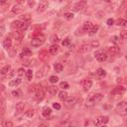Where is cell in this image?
I'll use <instances>...</instances> for the list:
<instances>
[{
    "mask_svg": "<svg viewBox=\"0 0 127 127\" xmlns=\"http://www.w3.org/2000/svg\"><path fill=\"white\" fill-rule=\"evenodd\" d=\"M98 29H99V27H98L97 25H95V26H92V28L90 29L89 33H88V35H89V36H93V35H95L96 33L98 32Z\"/></svg>",
    "mask_w": 127,
    "mask_h": 127,
    "instance_id": "obj_26",
    "label": "cell"
},
{
    "mask_svg": "<svg viewBox=\"0 0 127 127\" xmlns=\"http://www.w3.org/2000/svg\"><path fill=\"white\" fill-rule=\"evenodd\" d=\"M120 38H121L122 40H126V39H127V31H125V30L121 31V33H120Z\"/></svg>",
    "mask_w": 127,
    "mask_h": 127,
    "instance_id": "obj_41",
    "label": "cell"
},
{
    "mask_svg": "<svg viewBox=\"0 0 127 127\" xmlns=\"http://www.w3.org/2000/svg\"><path fill=\"white\" fill-rule=\"evenodd\" d=\"M70 118H71V115H70L69 113L65 114L64 116H63V120H62V122H67V121H68Z\"/></svg>",
    "mask_w": 127,
    "mask_h": 127,
    "instance_id": "obj_43",
    "label": "cell"
},
{
    "mask_svg": "<svg viewBox=\"0 0 127 127\" xmlns=\"http://www.w3.org/2000/svg\"><path fill=\"white\" fill-rule=\"evenodd\" d=\"M101 127H106V126H105V125H104V126H103V125H101Z\"/></svg>",
    "mask_w": 127,
    "mask_h": 127,
    "instance_id": "obj_56",
    "label": "cell"
},
{
    "mask_svg": "<svg viewBox=\"0 0 127 127\" xmlns=\"http://www.w3.org/2000/svg\"><path fill=\"white\" fill-rule=\"evenodd\" d=\"M64 67H63V65L62 64H60V63H57V64H55L54 65V70L57 71V73H61V71H63Z\"/></svg>",
    "mask_w": 127,
    "mask_h": 127,
    "instance_id": "obj_25",
    "label": "cell"
},
{
    "mask_svg": "<svg viewBox=\"0 0 127 127\" xmlns=\"http://www.w3.org/2000/svg\"><path fill=\"white\" fill-rule=\"evenodd\" d=\"M3 46H4V48L5 49H10L11 48V46H12V40L10 39L9 37H7V38H5V40L3 41Z\"/></svg>",
    "mask_w": 127,
    "mask_h": 127,
    "instance_id": "obj_14",
    "label": "cell"
},
{
    "mask_svg": "<svg viewBox=\"0 0 127 127\" xmlns=\"http://www.w3.org/2000/svg\"><path fill=\"white\" fill-rule=\"evenodd\" d=\"M24 34H25V32L21 31V30H18V31H16V32L13 33V36H14V38H15L16 40L20 41V40L22 39V38L24 37Z\"/></svg>",
    "mask_w": 127,
    "mask_h": 127,
    "instance_id": "obj_12",
    "label": "cell"
},
{
    "mask_svg": "<svg viewBox=\"0 0 127 127\" xmlns=\"http://www.w3.org/2000/svg\"><path fill=\"white\" fill-rule=\"evenodd\" d=\"M60 87H62L63 89H68V88L70 87V85L68 84V82L63 81V82H61V84H60Z\"/></svg>",
    "mask_w": 127,
    "mask_h": 127,
    "instance_id": "obj_40",
    "label": "cell"
},
{
    "mask_svg": "<svg viewBox=\"0 0 127 127\" xmlns=\"http://www.w3.org/2000/svg\"><path fill=\"white\" fill-rule=\"evenodd\" d=\"M91 85H92V80H91L87 79V80H85L84 81V88H85V90H88L91 87Z\"/></svg>",
    "mask_w": 127,
    "mask_h": 127,
    "instance_id": "obj_20",
    "label": "cell"
},
{
    "mask_svg": "<svg viewBox=\"0 0 127 127\" xmlns=\"http://www.w3.org/2000/svg\"><path fill=\"white\" fill-rule=\"evenodd\" d=\"M86 4V2L85 1H80V2H78L75 5V8H74V10L75 11H79V10H81L82 8L85 7V5Z\"/></svg>",
    "mask_w": 127,
    "mask_h": 127,
    "instance_id": "obj_18",
    "label": "cell"
},
{
    "mask_svg": "<svg viewBox=\"0 0 127 127\" xmlns=\"http://www.w3.org/2000/svg\"><path fill=\"white\" fill-rule=\"evenodd\" d=\"M5 3H6L5 1H0V4H5Z\"/></svg>",
    "mask_w": 127,
    "mask_h": 127,
    "instance_id": "obj_55",
    "label": "cell"
},
{
    "mask_svg": "<svg viewBox=\"0 0 127 127\" xmlns=\"http://www.w3.org/2000/svg\"><path fill=\"white\" fill-rule=\"evenodd\" d=\"M76 102V98L74 97V96H70V97H67L65 99V104L66 106L68 107H71V106H74Z\"/></svg>",
    "mask_w": 127,
    "mask_h": 127,
    "instance_id": "obj_6",
    "label": "cell"
},
{
    "mask_svg": "<svg viewBox=\"0 0 127 127\" xmlns=\"http://www.w3.org/2000/svg\"><path fill=\"white\" fill-rule=\"evenodd\" d=\"M70 43H71V41H70V39L69 38H67V39H65L64 41H63V46H68V45H70Z\"/></svg>",
    "mask_w": 127,
    "mask_h": 127,
    "instance_id": "obj_44",
    "label": "cell"
},
{
    "mask_svg": "<svg viewBox=\"0 0 127 127\" xmlns=\"http://www.w3.org/2000/svg\"><path fill=\"white\" fill-rule=\"evenodd\" d=\"M34 4H35V1H30V2H29V5H30L31 7L34 6Z\"/></svg>",
    "mask_w": 127,
    "mask_h": 127,
    "instance_id": "obj_53",
    "label": "cell"
},
{
    "mask_svg": "<svg viewBox=\"0 0 127 127\" xmlns=\"http://www.w3.org/2000/svg\"><path fill=\"white\" fill-rule=\"evenodd\" d=\"M22 11H23V6L20 5V4H18V3L16 5H14L13 8H12V12L15 13V14H20Z\"/></svg>",
    "mask_w": 127,
    "mask_h": 127,
    "instance_id": "obj_11",
    "label": "cell"
},
{
    "mask_svg": "<svg viewBox=\"0 0 127 127\" xmlns=\"http://www.w3.org/2000/svg\"><path fill=\"white\" fill-rule=\"evenodd\" d=\"M102 98H103V95L101 94V93H94V94L90 95L89 97L87 98L85 105H86L87 107H92L95 103H97V102H99V101H101Z\"/></svg>",
    "mask_w": 127,
    "mask_h": 127,
    "instance_id": "obj_1",
    "label": "cell"
},
{
    "mask_svg": "<svg viewBox=\"0 0 127 127\" xmlns=\"http://www.w3.org/2000/svg\"><path fill=\"white\" fill-rule=\"evenodd\" d=\"M2 124L4 127H13V123L11 121H3Z\"/></svg>",
    "mask_w": 127,
    "mask_h": 127,
    "instance_id": "obj_42",
    "label": "cell"
},
{
    "mask_svg": "<svg viewBox=\"0 0 127 127\" xmlns=\"http://www.w3.org/2000/svg\"><path fill=\"white\" fill-rule=\"evenodd\" d=\"M127 103L126 101H121L118 103V105L116 107V111L121 114V115H126L127 114Z\"/></svg>",
    "mask_w": 127,
    "mask_h": 127,
    "instance_id": "obj_3",
    "label": "cell"
},
{
    "mask_svg": "<svg viewBox=\"0 0 127 127\" xmlns=\"http://www.w3.org/2000/svg\"><path fill=\"white\" fill-rule=\"evenodd\" d=\"M21 26H22V22L18 21V20L17 21H13L12 24H11V27H12V29H14V30H20Z\"/></svg>",
    "mask_w": 127,
    "mask_h": 127,
    "instance_id": "obj_16",
    "label": "cell"
},
{
    "mask_svg": "<svg viewBox=\"0 0 127 127\" xmlns=\"http://www.w3.org/2000/svg\"><path fill=\"white\" fill-rule=\"evenodd\" d=\"M117 39H118V37H113V38H112V42L116 43V42H117Z\"/></svg>",
    "mask_w": 127,
    "mask_h": 127,
    "instance_id": "obj_52",
    "label": "cell"
},
{
    "mask_svg": "<svg viewBox=\"0 0 127 127\" xmlns=\"http://www.w3.org/2000/svg\"><path fill=\"white\" fill-rule=\"evenodd\" d=\"M88 51V45L87 44H85V45H81L79 49V52L80 53H85V52H87Z\"/></svg>",
    "mask_w": 127,
    "mask_h": 127,
    "instance_id": "obj_32",
    "label": "cell"
},
{
    "mask_svg": "<svg viewBox=\"0 0 127 127\" xmlns=\"http://www.w3.org/2000/svg\"><path fill=\"white\" fill-rule=\"evenodd\" d=\"M116 25L118 26H126L127 25V21L125 19H122V18H120L116 21Z\"/></svg>",
    "mask_w": 127,
    "mask_h": 127,
    "instance_id": "obj_33",
    "label": "cell"
},
{
    "mask_svg": "<svg viewBox=\"0 0 127 127\" xmlns=\"http://www.w3.org/2000/svg\"><path fill=\"white\" fill-rule=\"evenodd\" d=\"M49 81L51 82V84H56V82L59 81V78H58V76H56V75H52L51 78H50Z\"/></svg>",
    "mask_w": 127,
    "mask_h": 127,
    "instance_id": "obj_38",
    "label": "cell"
},
{
    "mask_svg": "<svg viewBox=\"0 0 127 127\" xmlns=\"http://www.w3.org/2000/svg\"><path fill=\"white\" fill-rule=\"evenodd\" d=\"M99 45H100V43H99V41H97V40H92L91 43H90V46L92 48H98Z\"/></svg>",
    "mask_w": 127,
    "mask_h": 127,
    "instance_id": "obj_37",
    "label": "cell"
},
{
    "mask_svg": "<svg viewBox=\"0 0 127 127\" xmlns=\"http://www.w3.org/2000/svg\"><path fill=\"white\" fill-rule=\"evenodd\" d=\"M53 107L55 108V109H57V110H60L61 109V105H60V103H53Z\"/></svg>",
    "mask_w": 127,
    "mask_h": 127,
    "instance_id": "obj_45",
    "label": "cell"
},
{
    "mask_svg": "<svg viewBox=\"0 0 127 127\" xmlns=\"http://www.w3.org/2000/svg\"><path fill=\"white\" fill-rule=\"evenodd\" d=\"M41 87H42V86H41ZM41 87H40L38 90H36V93H35V98L37 99L38 101L43 100L44 97H45V91H44Z\"/></svg>",
    "mask_w": 127,
    "mask_h": 127,
    "instance_id": "obj_8",
    "label": "cell"
},
{
    "mask_svg": "<svg viewBox=\"0 0 127 127\" xmlns=\"http://www.w3.org/2000/svg\"><path fill=\"white\" fill-rule=\"evenodd\" d=\"M10 70H11V67L9 65H7V66H5V67H3L1 70H0V73H1L2 75H6L10 71Z\"/></svg>",
    "mask_w": 127,
    "mask_h": 127,
    "instance_id": "obj_28",
    "label": "cell"
},
{
    "mask_svg": "<svg viewBox=\"0 0 127 127\" xmlns=\"http://www.w3.org/2000/svg\"><path fill=\"white\" fill-rule=\"evenodd\" d=\"M21 19L23 20L25 23H29L30 20H31V16H30V14H24V15L21 16Z\"/></svg>",
    "mask_w": 127,
    "mask_h": 127,
    "instance_id": "obj_30",
    "label": "cell"
},
{
    "mask_svg": "<svg viewBox=\"0 0 127 127\" xmlns=\"http://www.w3.org/2000/svg\"><path fill=\"white\" fill-rule=\"evenodd\" d=\"M39 56H40V59H41L42 61H44V62H46V61H48V59H49L48 53H47L46 51H42V52H40Z\"/></svg>",
    "mask_w": 127,
    "mask_h": 127,
    "instance_id": "obj_23",
    "label": "cell"
},
{
    "mask_svg": "<svg viewBox=\"0 0 127 127\" xmlns=\"http://www.w3.org/2000/svg\"><path fill=\"white\" fill-rule=\"evenodd\" d=\"M34 114H35V112H34V110H27V111L25 112V116H27V117H33L34 116Z\"/></svg>",
    "mask_w": 127,
    "mask_h": 127,
    "instance_id": "obj_39",
    "label": "cell"
},
{
    "mask_svg": "<svg viewBox=\"0 0 127 127\" xmlns=\"http://www.w3.org/2000/svg\"><path fill=\"white\" fill-rule=\"evenodd\" d=\"M108 53H110V54H112V55H116V54H118L119 53V48L117 47V46H111V47H109L108 49Z\"/></svg>",
    "mask_w": 127,
    "mask_h": 127,
    "instance_id": "obj_17",
    "label": "cell"
},
{
    "mask_svg": "<svg viewBox=\"0 0 127 127\" xmlns=\"http://www.w3.org/2000/svg\"><path fill=\"white\" fill-rule=\"evenodd\" d=\"M42 71H37V74H36V76H37V78H42V76H43V73H42Z\"/></svg>",
    "mask_w": 127,
    "mask_h": 127,
    "instance_id": "obj_48",
    "label": "cell"
},
{
    "mask_svg": "<svg viewBox=\"0 0 127 127\" xmlns=\"http://www.w3.org/2000/svg\"><path fill=\"white\" fill-rule=\"evenodd\" d=\"M95 59L98 61V62H105V61L107 60V55L105 53H103V52H98L95 54Z\"/></svg>",
    "mask_w": 127,
    "mask_h": 127,
    "instance_id": "obj_7",
    "label": "cell"
},
{
    "mask_svg": "<svg viewBox=\"0 0 127 127\" xmlns=\"http://www.w3.org/2000/svg\"><path fill=\"white\" fill-rule=\"evenodd\" d=\"M24 71H25L24 69H23V68H21V69L18 70V73H17V74H18V75L21 76V75H24Z\"/></svg>",
    "mask_w": 127,
    "mask_h": 127,
    "instance_id": "obj_46",
    "label": "cell"
},
{
    "mask_svg": "<svg viewBox=\"0 0 127 127\" xmlns=\"http://www.w3.org/2000/svg\"><path fill=\"white\" fill-rule=\"evenodd\" d=\"M32 55V51L29 49V48H24L23 49V51H22V54H21V56L23 57V56H27V57H29Z\"/></svg>",
    "mask_w": 127,
    "mask_h": 127,
    "instance_id": "obj_24",
    "label": "cell"
},
{
    "mask_svg": "<svg viewBox=\"0 0 127 127\" xmlns=\"http://www.w3.org/2000/svg\"><path fill=\"white\" fill-rule=\"evenodd\" d=\"M38 127H47L46 125H44V124H42V125H40V126H38Z\"/></svg>",
    "mask_w": 127,
    "mask_h": 127,
    "instance_id": "obj_54",
    "label": "cell"
},
{
    "mask_svg": "<svg viewBox=\"0 0 127 127\" xmlns=\"http://www.w3.org/2000/svg\"><path fill=\"white\" fill-rule=\"evenodd\" d=\"M25 75H26V78H27V80H32V78H33V71H32V70H28L25 73Z\"/></svg>",
    "mask_w": 127,
    "mask_h": 127,
    "instance_id": "obj_35",
    "label": "cell"
},
{
    "mask_svg": "<svg viewBox=\"0 0 127 127\" xmlns=\"http://www.w3.org/2000/svg\"><path fill=\"white\" fill-rule=\"evenodd\" d=\"M64 17L67 19V20H71V19L74 18V14L71 13V12H67V13L64 14Z\"/></svg>",
    "mask_w": 127,
    "mask_h": 127,
    "instance_id": "obj_36",
    "label": "cell"
},
{
    "mask_svg": "<svg viewBox=\"0 0 127 127\" xmlns=\"http://www.w3.org/2000/svg\"><path fill=\"white\" fill-rule=\"evenodd\" d=\"M57 91H58V88L55 86V85H51V86H49V92L51 93L52 95H55L57 93Z\"/></svg>",
    "mask_w": 127,
    "mask_h": 127,
    "instance_id": "obj_31",
    "label": "cell"
},
{
    "mask_svg": "<svg viewBox=\"0 0 127 127\" xmlns=\"http://www.w3.org/2000/svg\"><path fill=\"white\" fill-rule=\"evenodd\" d=\"M108 122V117L107 116H99L97 119L94 121V125L95 126H101L103 124H106Z\"/></svg>",
    "mask_w": 127,
    "mask_h": 127,
    "instance_id": "obj_4",
    "label": "cell"
},
{
    "mask_svg": "<svg viewBox=\"0 0 127 127\" xmlns=\"http://www.w3.org/2000/svg\"><path fill=\"white\" fill-rule=\"evenodd\" d=\"M51 112H52V110H51V108L50 107H45L43 109V112H42V114H43V116L44 117H48L50 114H51Z\"/></svg>",
    "mask_w": 127,
    "mask_h": 127,
    "instance_id": "obj_27",
    "label": "cell"
},
{
    "mask_svg": "<svg viewBox=\"0 0 127 127\" xmlns=\"http://www.w3.org/2000/svg\"><path fill=\"white\" fill-rule=\"evenodd\" d=\"M35 62H36V61L33 60V59H25L23 61V65L24 66H27V67H31V66L34 65L33 63H35Z\"/></svg>",
    "mask_w": 127,
    "mask_h": 127,
    "instance_id": "obj_22",
    "label": "cell"
},
{
    "mask_svg": "<svg viewBox=\"0 0 127 127\" xmlns=\"http://www.w3.org/2000/svg\"><path fill=\"white\" fill-rule=\"evenodd\" d=\"M48 7V2L47 1H41L39 6H38V9H37V12H43L45 11L46 8Z\"/></svg>",
    "mask_w": 127,
    "mask_h": 127,
    "instance_id": "obj_10",
    "label": "cell"
},
{
    "mask_svg": "<svg viewBox=\"0 0 127 127\" xmlns=\"http://www.w3.org/2000/svg\"><path fill=\"white\" fill-rule=\"evenodd\" d=\"M92 26H93V25H92L91 22H89V21L85 22L84 25H82V30H84L85 32H89L90 29L92 28Z\"/></svg>",
    "mask_w": 127,
    "mask_h": 127,
    "instance_id": "obj_13",
    "label": "cell"
},
{
    "mask_svg": "<svg viewBox=\"0 0 127 127\" xmlns=\"http://www.w3.org/2000/svg\"><path fill=\"white\" fill-rule=\"evenodd\" d=\"M12 94H13L14 96H16V97H19V96H20V95H19L20 93H19V91H17V90H13V91H12Z\"/></svg>",
    "mask_w": 127,
    "mask_h": 127,
    "instance_id": "obj_49",
    "label": "cell"
},
{
    "mask_svg": "<svg viewBox=\"0 0 127 127\" xmlns=\"http://www.w3.org/2000/svg\"><path fill=\"white\" fill-rule=\"evenodd\" d=\"M22 82V80L21 79H15V80H12L10 82H9V86H17L19 85Z\"/></svg>",
    "mask_w": 127,
    "mask_h": 127,
    "instance_id": "obj_21",
    "label": "cell"
},
{
    "mask_svg": "<svg viewBox=\"0 0 127 127\" xmlns=\"http://www.w3.org/2000/svg\"><path fill=\"white\" fill-rule=\"evenodd\" d=\"M4 30H5V28L2 26V27H0V37H2L3 36V34H4Z\"/></svg>",
    "mask_w": 127,
    "mask_h": 127,
    "instance_id": "obj_50",
    "label": "cell"
},
{
    "mask_svg": "<svg viewBox=\"0 0 127 127\" xmlns=\"http://www.w3.org/2000/svg\"><path fill=\"white\" fill-rule=\"evenodd\" d=\"M125 91V87L123 85H117L116 87H114L113 89L111 90V94H117L120 95Z\"/></svg>",
    "mask_w": 127,
    "mask_h": 127,
    "instance_id": "obj_5",
    "label": "cell"
},
{
    "mask_svg": "<svg viewBox=\"0 0 127 127\" xmlns=\"http://www.w3.org/2000/svg\"><path fill=\"white\" fill-rule=\"evenodd\" d=\"M96 74H97L99 76H105V75H106V71H104L103 69L99 68V69H97V71H96Z\"/></svg>",
    "mask_w": 127,
    "mask_h": 127,
    "instance_id": "obj_34",
    "label": "cell"
},
{
    "mask_svg": "<svg viewBox=\"0 0 127 127\" xmlns=\"http://www.w3.org/2000/svg\"><path fill=\"white\" fill-rule=\"evenodd\" d=\"M68 97V93L67 91H65V90H62V91H60L59 92V98L61 99V100H65L66 98Z\"/></svg>",
    "mask_w": 127,
    "mask_h": 127,
    "instance_id": "obj_29",
    "label": "cell"
},
{
    "mask_svg": "<svg viewBox=\"0 0 127 127\" xmlns=\"http://www.w3.org/2000/svg\"><path fill=\"white\" fill-rule=\"evenodd\" d=\"M5 112H6V102L3 98H1L0 99V115L3 116Z\"/></svg>",
    "mask_w": 127,
    "mask_h": 127,
    "instance_id": "obj_9",
    "label": "cell"
},
{
    "mask_svg": "<svg viewBox=\"0 0 127 127\" xmlns=\"http://www.w3.org/2000/svg\"><path fill=\"white\" fill-rule=\"evenodd\" d=\"M49 52L51 55H56L59 52V46L57 45V44H54V45H52L51 47H50Z\"/></svg>",
    "mask_w": 127,
    "mask_h": 127,
    "instance_id": "obj_15",
    "label": "cell"
},
{
    "mask_svg": "<svg viewBox=\"0 0 127 127\" xmlns=\"http://www.w3.org/2000/svg\"><path fill=\"white\" fill-rule=\"evenodd\" d=\"M51 39H52V40H51L52 42H58V41H59V40H58V36H57V35H53Z\"/></svg>",
    "mask_w": 127,
    "mask_h": 127,
    "instance_id": "obj_47",
    "label": "cell"
},
{
    "mask_svg": "<svg viewBox=\"0 0 127 127\" xmlns=\"http://www.w3.org/2000/svg\"><path fill=\"white\" fill-rule=\"evenodd\" d=\"M44 43H45V37L43 35H39L35 38H33L32 41H31V45L33 47H40Z\"/></svg>",
    "mask_w": 127,
    "mask_h": 127,
    "instance_id": "obj_2",
    "label": "cell"
},
{
    "mask_svg": "<svg viewBox=\"0 0 127 127\" xmlns=\"http://www.w3.org/2000/svg\"><path fill=\"white\" fill-rule=\"evenodd\" d=\"M113 23H114V20L113 19H108L107 20V25L111 26V25H113Z\"/></svg>",
    "mask_w": 127,
    "mask_h": 127,
    "instance_id": "obj_51",
    "label": "cell"
},
{
    "mask_svg": "<svg viewBox=\"0 0 127 127\" xmlns=\"http://www.w3.org/2000/svg\"><path fill=\"white\" fill-rule=\"evenodd\" d=\"M24 107H25V103H24V102H19V103H17V104H16V107H15L16 112H18V113L22 112V111L24 110Z\"/></svg>",
    "mask_w": 127,
    "mask_h": 127,
    "instance_id": "obj_19",
    "label": "cell"
}]
</instances>
